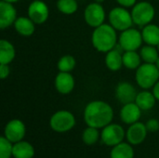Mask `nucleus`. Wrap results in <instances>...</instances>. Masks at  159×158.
<instances>
[{"instance_id":"obj_24","label":"nucleus","mask_w":159,"mask_h":158,"mask_svg":"<svg viewBox=\"0 0 159 158\" xmlns=\"http://www.w3.org/2000/svg\"><path fill=\"white\" fill-rule=\"evenodd\" d=\"M142 57L137 51H125L123 53V66L129 70H137L142 64Z\"/></svg>"},{"instance_id":"obj_36","label":"nucleus","mask_w":159,"mask_h":158,"mask_svg":"<svg viewBox=\"0 0 159 158\" xmlns=\"http://www.w3.org/2000/svg\"><path fill=\"white\" fill-rule=\"evenodd\" d=\"M94 1H95V2H98V3H101V4H102V2H104L105 0H94Z\"/></svg>"},{"instance_id":"obj_25","label":"nucleus","mask_w":159,"mask_h":158,"mask_svg":"<svg viewBox=\"0 0 159 158\" xmlns=\"http://www.w3.org/2000/svg\"><path fill=\"white\" fill-rule=\"evenodd\" d=\"M140 55L143 62L146 63H156L159 58V52L156 46L145 45L141 47Z\"/></svg>"},{"instance_id":"obj_11","label":"nucleus","mask_w":159,"mask_h":158,"mask_svg":"<svg viewBox=\"0 0 159 158\" xmlns=\"http://www.w3.org/2000/svg\"><path fill=\"white\" fill-rule=\"evenodd\" d=\"M26 134L24 123L20 119H12L7 123L4 129V135L12 143L19 142L23 140Z\"/></svg>"},{"instance_id":"obj_34","label":"nucleus","mask_w":159,"mask_h":158,"mask_svg":"<svg viewBox=\"0 0 159 158\" xmlns=\"http://www.w3.org/2000/svg\"><path fill=\"white\" fill-rule=\"evenodd\" d=\"M3 1H6V2H8V3H11V4H14V3H17L19 0H3Z\"/></svg>"},{"instance_id":"obj_22","label":"nucleus","mask_w":159,"mask_h":158,"mask_svg":"<svg viewBox=\"0 0 159 158\" xmlns=\"http://www.w3.org/2000/svg\"><path fill=\"white\" fill-rule=\"evenodd\" d=\"M16 56V50L11 42L6 39L0 40V63L9 64Z\"/></svg>"},{"instance_id":"obj_33","label":"nucleus","mask_w":159,"mask_h":158,"mask_svg":"<svg viewBox=\"0 0 159 158\" xmlns=\"http://www.w3.org/2000/svg\"><path fill=\"white\" fill-rule=\"evenodd\" d=\"M152 88H153V90H152L153 94L155 95L156 99H157V101H159V80L156 83V85H155Z\"/></svg>"},{"instance_id":"obj_27","label":"nucleus","mask_w":159,"mask_h":158,"mask_svg":"<svg viewBox=\"0 0 159 158\" xmlns=\"http://www.w3.org/2000/svg\"><path fill=\"white\" fill-rule=\"evenodd\" d=\"M76 61L75 57L72 55H64L59 59L57 62V68L59 72H66L71 73L75 67Z\"/></svg>"},{"instance_id":"obj_12","label":"nucleus","mask_w":159,"mask_h":158,"mask_svg":"<svg viewBox=\"0 0 159 158\" xmlns=\"http://www.w3.org/2000/svg\"><path fill=\"white\" fill-rule=\"evenodd\" d=\"M147 133L148 130L145 124L138 121L129 125L128 130L126 131V138L128 142L131 145H139L145 141Z\"/></svg>"},{"instance_id":"obj_21","label":"nucleus","mask_w":159,"mask_h":158,"mask_svg":"<svg viewBox=\"0 0 159 158\" xmlns=\"http://www.w3.org/2000/svg\"><path fill=\"white\" fill-rule=\"evenodd\" d=\"M12 156L14 158H33L34 156V148L30 142L22 140L13 143Z\"/></svg>"},{"instance_id":"obj_35","label":"nucleus","mask_w":159,"mask_h":158,"mask_svg":"<svg viewBox=\"0 0 159 158\" xmlns=\"http://www.w3.org/2000/svg\"><path fill=\"white\" fill-rule=\"evenodd\" d=\"M155 64L157 65V67L158 68V70H159V58H158V59H157V62H156Z\"/></svg>"},{"instance_id":"obj_23","label":"nucleus","mask_w":159,"mask_h":158,"mask_svg":"<svg viewBox=\"0 0 159 158\" xmlns=\"http://www.w3.org/2000/svg\"><path fill=\"white\" fill-rule=\"evenodd\" d=\"M110 158H134V149L130 143L122 142L112 148Z\"/></svg>"},{"instance_id":"obj_32","label":"nucleus","mask_w":159,"mask_h":158,"mask_svg":"<svg viewBox=\"0 0 159 158\" xmlns=\"http://www.w3.org/2000/svg\"><path fill=\"white\" fill-rule=\"evenodd\" d=\"M116 1L120 7H123L126 8L132 7L137 3V0H116Z\"/></svg>"},{"instance_id":"obj_2","label":"nucleus","mask_w":159,"mask_h":158,"mask_svg":"<svg viewBox=\"0 0 159 158\" xmlns=\"http://www.w3.org/2000/svg\"><path fill=\"white\" fill-rule=\"evenodd\" d=\"M91 43L97 51L107 53L114 49L118 43L116 30L110 23H103L94 28L91 34Z\"/></svg>"},{"instance_id":"obj_10","label":"nucleus","mask_w":159,"mask_h":158,"mask_svg":"<svg viewBox=\"0 0 159 158\" xmlns=\"http://www.w3.org/2000/svg\"><path fill=\"white\" fill-rule=\"evenodd\" d=\"M27 16L37 25L45 23L49 16L48 5L41 0H34L28 7Z\"/></svg>"},{"instance_id":"obj_13","label":"nucleus","mask_w":159,"mask_h":158,"mask_svg":"<svg viewBox=\"0 0 159 158\" xmlns=\"http://www.w3.org/2000/svg\"><path fill=\"white\" fill-rule=\"evenodd\" d=\"M137 94L138 92L135 87L127 81L118 83L116 88V98L122 104L135 102Z\"/></svg>"},{"instance_id":"obj_8","label":"nucleus","mask_w":159,"mask_h":158,"mask_svg":"<svg viewBox=\"0 0 159 158\" xmlns=\"http://www.w3.org/2000/svg\"><path fill=\"white\" fill-rule=\"evenodd\" d=\"M126 138V131L118 124H109L104 127L101 132V140L107 146L114 147L121 143Z\"/></svg>"},{"instance_id":"obj_15","label":"nucleus","mask_w":159,"mask_h":158,"mask_svg":"<svg viewBox=\"0 0 159 158\" xmlns=\"http://www.w3.org/2000/svg\"><path fill=\"white\" fill-rule=\"evenodd\" d=\"M54 85L56 90L59 93L62 95H67L74 90L75 82L71 73L59 72V74L55 77Z\"/></svg>"},{"instance_id":"obj_1","label":"nucleus","mask_w":159,"mask_h":158,"mask_svg":"<svg viewBox=\"0 0 159 158\" xmlns=\"http://www.w3.org/2000/svg\"><path fill=\"white\" fill-rule=\"evenodd\" d=\"M114 119L112 106L103 101H92L84 109V120L88 127L103 129Z\"/></svg>"},{"instance_id":"obj_9","label":"nucleus","mask_w":159,"mask_h":158,"mask_svg":"<svg viewBox=\"0 0 159 158\" xmlns=\"http://www.w3.org/2000/svg\"><path fill=\"white\" fill-rule=\"evenodd\" d=\"M105 18V10L101 3L94 1L86 7L84 11V19L89 26L92 28L99 27L104 23Z\"/></svg>"},{"instance_id":"obj_17","label":"nucleus","mask_w":159,"mask_h":158,"mask_svg":"<svg viewBox=\"0 0 159 158\" xmlns=\"http://www.w3.org/2000/svg\"><path fill=\"white\" fill-rule=\"evenodd\" d=\"M16 32L21 36H31L35 30V23L29 17H19L14 22Z\"/></svg>"},{"instance_id":"obj_26","label":"nucleus","mask_w":159,"mask_h":158,"mask_svg":"<svg viewBox=\"0 0 159 158\" xmlns=\"http://www.w3.org/2000/svg\"><path fill=\"white\" fill-rule=\"evenodd\" d=\"M57 8L62 14L72 15L77 11L78 3L76 0H58Z\"/></svg>"},{"instance_id":"obj_7","label":"nucleus","mask_w":159,"mask_h":158,"mask_svg":"<svg viewBox=\"0 0 159 158\" xmlns=\"http://www.w3.org/2000/svg\"><path fill=\"white\" fill-rule=\"evenodd\" d=\"M143 42L142 32L132 27L121 32L118 38V44L125 51H136L142 47Z\"/></svg>"},{"instance_id":"obj_16","label":"nucleus","mask_w":159,"mask_h":158,"mask_svg":"<svg viewBox=\"0 0 159 158\" xmlns=\"http://www.w3.org/2000/svg\"><path fill=\"white\" fill-rule=\"evenodd\" d=\"M142 116V109L136 102L123 104L120 110V119L127 125H131L140 120Z\"/></svg>"},{"instance_id":"obj_28","label":"nucleus","mask_w":159,"mask_h":158,"mask_svg":"<svg viewBox=\"0 0 159 158\" xmlns=\"http://www.w3.org/2000/svg\"><path fill=\"white\" fill-rule=\"evenodd\" d=\"M99 139H101V133L99 132V129L93 127H88L84 129L82 133V140L87 145L95 144Z\"/></svg>"},{"instance_id":"obj_5","label":"nucleus","mask_w":159,"mask_h":158,"mask_svg":"<svg viewBox=\"0 0 159 158\" xmlns=\"http://www.w3.org/2000/svg\"><path fill=\"white\" fill-rule=\"evenodd\" d=\"M75 126V115L66 110H60L54 113L49 119V127L58 133H65L70 131Z\"/></svg>"},{"instance_id":"obj_20","label":"nucleus","mask_w":159,"mask_h":158,"mask_svg":"<svg viewBox=\"0 0 159 158\" xmlns=\"http://www.w3.org/2000/svg\"><path fill=\"white\" fill-rule=\"evenodd\" d=\"M142 35L143 42L146 45L157 46L159 44V26L154 23H149L143 27Z\"/></svg>"},{"instance_id":"obj_30","label":"nucleus","mask_w":159,"mask_h":158,"mask_svg":"<svg viewBox=\"0 0 159 158\" xmlns=\"http://www.w3.org/2000/svg\"><path fill=\"white\" fill-rule=\"evenodd\" d=\"M145 126H146L148 132L155 133L159 130V120L156 118H151L145 123Z\"/></svg>"},{"instance_id":"obj_19","label":"nucleus","mask_w":159,"mask_h":158,"mask_svg":"<svg viewBox=\"0 0 159 158\" xmlns=\"http://www.w3.org/2000/svg\"><path fill=\"white\" fill-rule=\"evenodd\" d=\"M105 65L112 72L119 71L123 66V53L116 48L108 51L105 55Z\"/></svg>"},{"instance_id":"obj_4","label":"nucleus","mask_w":159,"mask_h":158,"mask_svg":"<svg viewBox=\"0 0 159 158\" xmlns=\"http://www.w3.org/2000/svg\"><path fill=\"white\" fill-rule=\"evenodd\" d=\"M130 12L134 24L141 27L152 23L156 16V9L154 6L147 1H141L136 3L132 7Z\"/></svg>"},{"instance_id":"obj_29","label":"nucleus","mask_w":159,"mask_h":158,"mask_svg":"<svg viewBox=\"0 0 159 158\" xmlns=\"http://www.w3.org/2000/svg\"><path fill=\"white\" fill-rule=\"evenodd\" d=\"M13 154V143L5 136L0 138V158H11Z\"/></svg>"},{"instance_id":"obj_18","label":"nucleus","mask_w":159,"mask_h":158,"mask_svg":"<svg viewBox=\"0 0 159 158\" xmlns=\"http://www.w3.org/2000/svg\"><path fill=\"white\" fill-rule=\"evenodd\" d=\"M157 99L153 92H150L148 89H144L141 92H138L135 102L142 109V111H148L155 107Z\"/></svg>"},{"instance_id":"obj_37","label":"nucleus","mask_w":159,"mask_h":158,"mask_svg":"<svg viewBox=\"0 0 159 158\" xmlns=\"http://www.w3.org/2000/svg\"><path fill=\"white\" fill-rule=\"evenodd\" d=\"M157 50H158V52H159V44L157 46Z\"/></svg>"},{"instance_id":"obj_14","label":"nucleus","mask_w":159,"mask_h":158,"mask_svg":"<svg viewBox=\"0 0 159 158\" xmlns=\"http://www.w3.org/2000/svg\"><path fill=\"white\" fill-rule=\"evenodd\" d=\"M17 20V10L13 4L1 0L0 2V28L6 29L14 25Z\"/></svg>"},{"instance_id":"obj_3","label":"nucleus","mask_w":159,"mask_h":158,"mask_svg":"<svg viewBox=\"0 0 159 158\" xmlns=\"http://www.w3.org/2000/svg\"><path fill=\"white\" fill-rule=\"evenodd\" d=\"M136 83L143 89L153 88L159 80V70L154 63H143L136 70Z\"/></svg>"},{"instance_id":"obj_6","label":"nucleus","mask_w":159,"mask_h":158,"mask_svg":"<svg viewBox=\"0 0 159 158\" xmlns=\"http://www.w3.org/2000/svg\"><path fill=\"white\" fill-rule=\"evenodd\" d=\"M109 23L116 30L123 32L129 29L134 24L131 12H129L126 7H116L110 10L108 14Z\"/></svg>"},{"instance_id":"obj_31","label":"nucleus","mask_w":159,"mask_h":158,"mask_svg":"<svg viewBox=\"0 0 159 158\" xmlns=\"http://www.w3.org/2000/svg\"><path fill=\"white\" fill-rule=\"evenodd\" d=\"M10 74V68L9 64H2L0 63V78L2 80H5L8 77Z\"/></svg>"}]
</instances>
